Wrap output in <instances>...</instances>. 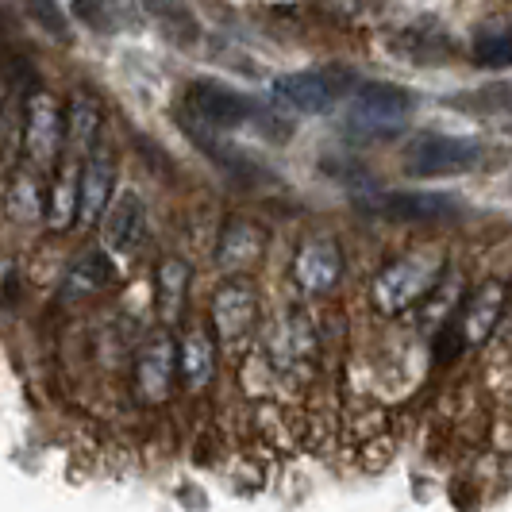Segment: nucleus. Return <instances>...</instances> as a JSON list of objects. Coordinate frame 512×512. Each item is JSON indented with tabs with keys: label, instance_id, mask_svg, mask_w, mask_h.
Returning <instances> with one entry per match:
<instances>
[{
	"label": "nucleus",
	"instance_id": "11",
	"mask_svg": "<svg viewBox=\"0 0 512 512\" xmlns=\"http://www.w3.org/2000/svg\"><path fill=\"white\" fill-rule=\"evenodd\" d=\"M370 208L385 216V220H412V224H424V220H451L462 212L459 197H447V193H382L378 201H370Z\"/></svg>",
	"mask_w": 512,
	"mask_h": 512
},
{
	"label": "nucleus",
	"instance_id": "13",
	"mask_svg": "<svg viewBox=\"0 0 512 512\" xmlns=\"http://www.w3.org/2000/svg\"><path fill=\"white\" fill-rule=\"evenodd\" d=\"M62 143V108L51 93H35L27 104V151L35 162H51Z\"/></svg>",
	"mask_w": 512,
	"mask_h": 512
},
{
	"label": "nucleus",
	"instance_id": "6",
	"mask_svg": "<svg viewBox=\"0 0 512 512\" xmlns=\"http://www.w3.org/2000/svg\"><path fill=\"white\" fill-rule=\"evenodd\" d=\"M347 81L351 77L339 74V70H297V74H282L274 81V97L297 112L324 116L347 93Z\"/></svg>",
	"mask_w": 512,
	"mask_h": 512
},
{
	"label": "nucleus",
	"instance_id": "15",
	"mask_svg": "<svg viewBox=\"0 0 512 512\" xmlns=\"http://www.w3.org/2000/svg\"><path fill=\"white\" fill-rule=\"evenodd\" d=\"M101 101L85 89H77L70 104H66V120H62V131H66V143L74 154H89V147L97 143V131H101Z\"/></svg>",
	"mask_w": 512,
	"mask_h": 512
},
{
	"label": "nucleus",
	"instance_id": "17",
	"mask_svg": "<svg viewBox=\"0 0 512 512\" xmlns=\"http://www.w3.org/2000/svg\"><path fill=\"white\" fill-rule=\"evenodd\" d=\"M116 278V266L104 251H85L70 266L66 274V297H89V293H101L104 285H112Z\"/></svg>",
	"mask_w": 512,
	"mask_h": 512
},
{
	"label": "nucleus",
	"instance_id": "9",
	"mask_svg": "<svg viewBox=\"0 0 512 512\" xmlns=\"http://www.w3.org/2000/svg\"><path fill=\"white\" fill-rule=\"evenodd\" d=\"M339 278H343V251H339V243H335L332 235H312V239H305L297 247V255H293V282L301 285L305 293L320 297V293L335 289Z\"/></svg>",
	"mask_w": 512,
	"mask_h": 512
},
{
	"label": "nucleus",
	"instance_id": "22",
	"mask_svg": "<svg viewBox=\"0 0 512 512\" xmlns=\"http://www.w3.org/2000/svg\"><path fill=\"white\" fill-rule=\"evenodd\" d=\"M8 212H12V220H20V224L39 220L43 205H39V185H35L31 174H16V178H12V185H8Z\"/></svg>",
	"mask_w": 512,
	"mask_h": 512
},
{
	"label": "nucleus",
	"instance_id": "10",
	"mask_svg": "<svg viewBox=\"0 0 512 512\" xmlns=\"http://www.w3.org/2000/svg\"><path fill=\"white\" fill-rule=\"evenodd\" d=\"M505 297H509V293H505L501 282H482L466 297L459 324H455V335H459L462 347H482L489 335H493L501 312H505Z\"/></svg>",
	"mask_w": 512,
	"mask_h": 512
},
{
	"label": "nucleus",
	"instance_id": "8",
	"mask_svg": "<svg viewBox=\"0 0 512 512\" xmlns=\"http://www.w3.org/2000/svg\"><path fill=\"white\" fill-rule=\"evenodd\" d=\"M101 239L104 255H135L147 243V205L135 189H124L120 197H112L108 212L101 216Z\"/></svg>",
	"mask_w": 512,
	"mask_h": 512
},
{
	"label": "nucleus",
	"instance_id": "19",
	"mask_svg": "<svg viewBox=\"0 0 512 512\" xmlns=\"http://www.w3.org/2000/svg\"><path fill=\"white\" fill-rule=\"evenodd\" d=\"M185 289H189V266L181 258H162L154 293H158V312L166 320H178L181 305H185Z\"/></svg>",
	"mask_w": 512,
	"mask_h": 512
},
{
	"label": "nucleus",
	"instance_id": "7",
	"mask_svg": "<svg viewBox=\"0 0 512 512\" xmlns=\"http://www.w3.org/2000/svg\"><path fill=\"white\" fill-rule=\"evenodd\" d=\"M255 320H258V293L251 282H239L231 278L216 289L212 297V324H216V335L228 351H239L251 332H255Z\"/></svg>",
	"mask_w": 512,
	"mask_h": 512
},
{
	"label": "nucleus",
	"instance_id": "5",
	"mask_svg": "<svg viewBox=\"0 0 512 512\" xmlns=\"http://www.w3.org/2000/svg\"><path fill=\"white\" fill-rule=\"evenodd\" d=\"M174 374H178V343L166 328H158L143 339L135 355V397L143 405H162L170 397Z\"/></svg>",
	"mask_w": 512,
	"mask_h": 512
},
{
	"label": "nucleus",
	"instance_id": "1",
	"mask_svg": "<svg viewBox=\"0 0 512 512\" xmlns=\"http://www.w3.org/2000/svg\"><path fill=\"white\" fill-rule=\"evenodd\" d=\"M443 266H447V258H443V251H436V247H420V251H409V255L393 258L382 274H378V282H374V293H370V297H374V308H378L382 316H401V312H409L412 305H420V301L439 285Z\"/></svg>",
	"mask_w": 512,
	"mask_h": 512
},
{
	"label": "nucleus",
	"instance_id": "2",
	"mask_svg": "<svg viewBox=\"0 0 512 512\" xmlns=\"http://www.w3.org/2000/svg\"><path fill=\"white\" fill-rule=\"evenodd\" d=\"M482 143L462 135H420L405 154V174L412 178H455L482 162Z\"/></svg>",
	"mask_w": 512,
	"mask_h": 512
},
{
	"label": "nucleus",
	"instance_id": "14",
	"mask_svg": "<svg viewBox=\"0 0 512 512\" xmlns=\"http://www.w3.org/2000/svg\"><path fill=\"white\" fill-rule=\"evenodd\" d=\"M270 359L278 370H297V366H305L312 359V351H316V339H312V328H308L301 316H285L282 324L270 332Z\"/></svg>",
	"mask_w": 512,
	"mask_h": 512
},
{
	"label": "nucleus",
	"instance_id": "21",
	"mask_svg": "<svg viewBox=\"0 0 512 512\" xmlns=\"http://www.w3.org/2000/svg\"><path fill=\"white\" fill-rule=\"evenodd\" d=\"M47 212H51V216H47L51 228H70V224L77 220V174L74 170H62V174H58Z\"/></svg>",
	"mask_w": 512,
	"mask_h": 512
},
{
	"label": "nucleus",
	"instance_id": "16",
	"mask_svg": "<svg viewBox=\"0 0 512 512\" xmlns=\"http://www.w3.org/2000/svg\"><path fill=\"white\" fill-rule=\"evenodd\" d=\"M216 370V347L205 328H189L178 347V374L189 389H205Z\"/></svg>",
	"mask_w": 512,
	"mask_h": 512
},
{
	"label": "nucleus",
	"instance_id": "18",
	"mask_svg": "<svg viewBox=\"0 0 512 512\" xmlns=\"http://www.w3.org/2000/svg\"><path fill=\"white\" fill-rule=\"evenodd\" d=\"M470 62L482 70H509L512 66V24H489L474 35Z\"/></svg>",
	"mask_w": 512,
	"mask_h": 512
},
{
	"label": "nucleus",
	"instance_id": "3",
	"mask_svg": "<svg viewBox=\"0 0 512 512\" xmlns=\"http://www.w3.org/2000/svg\"><path fill=\"white\" fill-rule=\"evenodd\" d=\"M416 108V97L393 81H362L351 89V124L362 131H393L401 128Z\"/></svg>",
	"mask_w": 512,
	"mask_h": 512
},
{
	"label": "nucleus",
	"instance_id": "20",
	"mask_svg": "<svg viewBox=\"0 0 512 512\" xmlns=\"http://www.w3.org/2000/svg\"><path fill=\"white\" fill-rule=\"evenodd\" d=\"M262 255V235H258L251 224H243V220H235L228 231H224V243H220V266L224 270H243V266H251L255 258Z\"/></svg>",
	"mask_w": 512,
	"mask_h": 512
},
{
	"label": "nucleus",
	"instance_id": "12",
	"mask_svg": "<svg viewBox=\"0 0 512 512\" xmlns=\"http://www.w3.org/2000/svg\"><path fill=\"white\" fill-rule=\"evenodd\" d=\"M116 197V162L112 154H93L77 174V216L85 224L101 220Z\"/></svg>",
	"mask_w": 512,
	"mask_h": 512
},
{
	"label": "nucleus",
	"instance_id": "4",
	"mask_svg": "<svg viewBox=\"0 0 512 512\" xmlns=\"http://www.w3.org/2000/svg\"><path fill=\"white\" fill-rule=\"evenodd\" d=\"M185 108H189V116H193L197 124L216 128V131L239 128V124L262 116L251 97H243L239 89H228V85H220V81H197V85H189Z\"/></svg>",
	"mask_w": 512,
	"mask_h": 512
}]
</instances>
